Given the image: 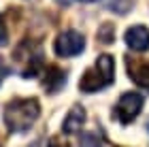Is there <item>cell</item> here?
Wrapping results in <instances>:
<instances>
[{
	"label": "cell",
	"instance_id": "obj_1",
	"mask_svg": "<svg viewBox=\"0 0 149 147\" xmlns=\"http://www.w3.org/2000/svg\"><path fill=\"white\" fill-rule=\"evenodd\" d=\"M40 115L36 98H15L4 109V124L11 132H26Z\"/></svg>",
	"mask_w": 149,
	"mask_h": 147
},
{
	"label": "cell",
	"instance_id": "obj_13",
	"mask_svg": "<svg viewBox=\"0 0 149 147\" xmlns=\"http://www.w3.org/2000/svg\"><path fill=\"white\" fill-rule=\"evenodd\" d=\"M6 72H9V70H6V66H4L2 62H0V83H2V81H4V77H6Z\"/></svg>",
	"mask_w": 149,
	"mask_h": 147
},
{
	"label": "cell",
	"instance_id": "obj_8",
	"mask_svg": "<svg viewBox=\"0 0 149 147\" xmlns=\"http://www.w3.org/2000/svg\"><path fill=\"white\" fill-rule=\"evenodd\" d=\"M62 85H66V72L60 70L58 66H49L47 68V77H45V90L56 94Z\"/></svg>",
	"mask_w": 149,
	"mask_h": 147
},
{
	"label": "cell",
	"instance_id": "obj_7",
	"mask_svg": "<svg viewBox=\"0 0 149 147\" xmlns=\"http://www.w3.org/2000/svg\"><path fill=\"white\" fill-rule=\"evenodd\" d=\"M85 124V109L79 105H74L72 109L68 111V115L64 117V124H62V132L64 134H74V132L81 130V126Z\"/></svg>",
	"mask_w": 149,
	"mask_h": 147
},
{
	"label": "cell",
	"instance_id": "obj_14",
	"mask_svg": "<svg viewBox=\"0 0 149 147\" xmlns=\"http://www.w3.org/2000/svg\"><path fill=\"white\" fill-rule=\"evenodd\" d=\"M79 2H98V0H79Z\"/></svg>",
	"mask_w": 149,
	"mask_h": 147
},
{
	"label": "cell",
	"instance_id": "obj_11",
	"mask_svg": "<svg viewBox=\"0 0 149 147\" xmlns=\"http://www.w3.org/2000/svg\"><path fill=\"white\" fill-rule=\"evenodd\" d=\"M6 41H9V30H6L4 17L0 15V47H2V45H6Z\"/></svg>",
	"mask_w": 149,
	"mask_h": 147
},
{
	"label": "cell",
	"instance_id": "obj_5",
	"mask_svg": "<svg viewBox=\"0 0 149 147\" xmlns=\"http://www.w3.org/2000/svg\"><path fill=\"white\" fill-rule=\"evenodd\" d=\"M124 41L132 51H139V53L147 51L149 49V28H145V26H132V28L126 30Z\"/></svg>",
	"mask_w": 149,
	"mask_h": 147
},
{
	"label": "cell",
	"instance_id": "obj_6",
	"mask_svg": "<svg viewBox=\"0 0 149 147\" xmlns=\"http://www.w3.org/2000/svg\"><path fill=\"white\" fill-rule=\"evenodd\" d=\"M128 66V75L139 88H149V62L141 58H128L126 60Z\"/></svg>",
	"mask_w": 149,
	"mask_h": 147
},
{
	"label": "cell",
	"instance_id": "obj_4",
	"mask_svg": "<svg viewBox=\"0 0 149 147\" xmlns=\"http://www.w3.org/2000/svg\"><path fill=\"white\" fill-rule=\"evenodd\" d=\"M85 49V38L77 30H64L62 34H58V38L53 41V51L60 58H72L79 56Z\"/></svg>",
	"mask_w": 149,
	"mask_h": 147
},
{
	"label": "cell",
	"instance_id": "obj_2",
	"mask_svg": "<svg viewBox=\"0 0 149 147\" xmlns=\"http://www.w3.org/2000/svg\"><path fill=\"white\" fill-rule=\"evenodd\" d=\"M113 81H115V60L109 53H102L96 58L92 68H87L81 75L79 90L85 94H94V92H100L102 88L111 85Z\"/></svg>",
	"mask_w": 149,
	"mask_h": 147
},
{
	"label": "cell",
	"instance_id": "obj_3",
	"mask_svg": "<svg viewBox=\"0 0 149 147\" xmlns=\"http://www.w3.org/2000/svg\"><path fill=\"white\" fill-rule=\"evenodd\" d=\"M143 102H145L143 94H139V92H126V94H121V98L117 100L113 115L117 117L119 124L126 126V124H130L139 117L141 109H143Z\"/></svg>",
	"mask_w": 149,
	"mask_h": 147
},
{
	"label": "cell",
	"instance_id": "obj_10",
	"mask_svg": "<svg viewBox=\"0 0 149 147\" xmlns=\"http://www.w3.org/2000/svg\"><path fill=\"white\" fill-rule=\"evenodd\" d=\"M79 147H102V143H100V139L94 134V132H83Z\"/></svg>",
	"mask_w": 149,
	"mask_h": 147
},
{
	"label": "cell",
	"instance_id": "obj_9",
	"mask_svg": "<svg viewBox=\"0 0 149 147\" xmlns=\"http://www.w3.org/2000/svg\"><path fill=\"white\" fill-rule=\"evenodd\" d=\"M98 41L100 43H104V45H111L115 41V28L111 24H102L100 26V30H98Z\"/></svg>",
	"mask_w": 149,
	"mask_h": 147
},
{
	"label": "cell",
	"instance_id": "obj_12",
	"mask_svg": "<svg viewBox=\"0 0 149 147\" xmlns=\"http://www.w3.org/2000/svg\"><path fill=\"white\" fill-rule=\"evenodd\" d=\"M47 147H68V143L62 141V137H51L49 143H47Z\"/></svg>",
	"mask_w": 149,
	"mask_h": 147
}]
</instances>
